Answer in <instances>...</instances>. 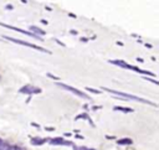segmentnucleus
<instances>
[{"mask_svg": "<svg viewBox=\"0 0 159 150\" xmlns=\"http://www.w3.org/2000/svg\"><path fill=\"white\" fill-rule=\"evenodd\" d=\"M105 91L112 93V95L114 96H118V97H121V98H124V99H134V101H139V102H142L144 104H150L153 107H157L155 103L150 102V101H147V99H143V98H139V97H135V96H132V95H128V93H123V92H117V91H113V89H109V88H103Z\"/></svg>", "mask_w": 159, "mask_h": 150, "instance_id": "1", "label": "nucleus"}, {"mask_svg": "<svg viewBox=\"0 0 159 150\" xmlns=\"http://www.w3.org/2000/svg\"><path fill=\"white\" fill-rule=\"evenodd\" d=\"M50 144H52V145H70L71 143L64 140L62 138H55V139L50 140Z\"/></svg>", "mask_w": 159, "mask_h": 150, "instance_id": "6", "label": "nucleus"}, {"mask_svg": "<svg viewBox=\"0 0 159 150\" xmlns=\"http://www.w3.org/2000/svg\"><path fill=\"white\" fill-rule=\"evenodd\" d=\"M19 92L20 93H25V95H30V93H41V89H40V88H35V87L28 84V86L23 87Z\"/></svg>", "mask_w": 159, "mask_h": 150, "instance_id": "5", "label": "nucleus"}, {"mask_svg": "<svg viewBox=\"0 0 159 150\" xmlns=\"http://www.w3.org/2000/svg\"><path fill=\"white\" fill-rule=\"evenodd\" d=\"M113 109H114V110L126 112V113H131V112H133V109H132V108H126V107H114Z\"/></svg>", "mask_w": 159, "mask_h": 150, "instance_id": "9", "label": "nucleus"}, {"mask_svg": "<svg viewBox=\"0 0 159 150\" xmlns=\"http://www.w3.org/2000/svg\"><path fill=\"white\" fill-rule=\"evenodd\" d=\"M0 150H9V145L3 143V141H0Z\"/></svg>", "mask_w": 159, "mask_h": 150, "instance_id": "12", "label": "nucleus"}, {"mask_svg": "<svg viewBox=\"0 0 159 150\" xmlns=\"http://www.w3.org/2000/svg\"><path fill=\"white\" fill-rule=\"evenodd\" d=\"M144 80H147V81H150V82H153L154 84H159L157 80H152V78H149V77H144Z\"/></svg>", "mask_w": 159, "mask_h": 150, "instance_id": "13", "label": "nucleus"}, {"mask_svg": "<svg viewBox=\"0 0 159 150\" xmlns=\"http://www.w3.org/2000/svg\"><path fill=\"white\" fill-rule=\"evenodd\" d=\"M119 145H131V144H133V141H132V139H129V138H124V139H119L118 141H117Z\"/></svg>", "mask_w": 159, "mask_h": 150, "instance_id": "7", "label": "nucleus"}, {"mask_svg": "<svg viewBox=\"0 0 159 150\" xmlns=\"http://www.w3.org/2000/svg\"><path fill=\"white\" fill-rule=\"evenodd\" d=\"M47 76H49V77H51V78H54V80H58L56 76H54V74H51V73H47Z\"/></svg>", "mask_w": 159, "mask_h": 150, "instance_id": "14", "label": "nucleus"}, {"mask_svg": "<svg viewBox=\"0 0 159 150\" xmlns=\"http://www.w3.org/2000/svg\"><path fill=\"white\" fill-rule=\"evenodd\" d=\"M57 86L62 87L64 89H67V91L72 92L73 95H76V96H80V97H82V98H86V99H88V96L86 95V93L81 92L80 89H77V88H75V87H71V86H68V84H65V83H57Z\"/></svg>", "mask_w": 159, "mask_h": 150, "instance_id": "4", "label": "nucleus"}, {"mask_svg": "<svg viewBox=\"0 0 159 150\" xmlns=\"http://www.w3.org/2000/svg\"><path fill=\"white\" fill-rule=\"evenodd\" d=\"M30 30L31 31H34V32H36V34H40V35H46V32L44 31V30H41L40 27H36V26H30Z\"/></svg>", "mask_w": 159, "mask_h": 150, "instance_id": "8", "label": "nucleus"}, {"mask_svg": "<svg viewBox=\"0 0 159 150\" xmlns=\"http://www.w3.org/2000/svg\"><path fill=\"white\" fill-rule=\"evenodd\" d=\"M78 150H94V149H90V148H80Z\"/></svg>", "mask_w": 159, "mask_h": 150, "instance_id": "15", "label": "nucleus"}, {"mask_svg": "<svg viewBox=\"0 0 159 150\" xmlns=\"http://www.w3.org/2000/svg\"><path fill=\"white\" fill-rule=\"evenodd\" d=\"M46 141V139H32V144L34 145H41Z\"/></svg>", "mask_w": 159, "mask_h": 150, "instance_id": "10", "label": "nucleus"}, {"mask_svg": "<svg viewBox=\"0 0 159 150\" xmlns=\"http://www.w3.org/2000/svg\"><path fill=\"white\" fill-rule=\"evenodd\" d=\"M6 40L11 41V42H15L17 45H23V46H26V47H31V48H35L40 52H44V53H51L49 50L41 47V46H37V45H34V44H30V42H26V41H23V40H17V39H14V37H9V36H4Z\"/></svg>", "mask_w": 159, "mask_h": 150, "instance_id": "2", "label": "nucleus"}, {"mask_svg": "<svg viewBox=\"0 0 159 150\" xmlns=\"http://www.w3.org/2000/svg\"><path fill=\"white\" fill-rule=\"evenodd\" d=\"M86 91H87V92H91V93H94V95H99V93H101V91L94 89V88H90V87H87Z\"/></svg>", "mask_w": 159, "mask_h": 150, "instance_id": "11", "label": "nucleus"}, {"mask_svg": "<svg viewBox=\"0 0 159 150\" xmlns=\"http://www.w3.org/2000/svg\"><path fill=\"white\" fill-rule=\"evenodd\" d=\"M0 26L6 27V29H10V30H14V31H17V32H20V34H24V35L30 36V37H34V39H36V40H41V39H40V36H37V35H35V34H32V32H30V31H25V30H23V29H19V27H15V26H10V25L4 24V23H0Z\"/></svg>", "mask_w": 159, "mask_h": 150, "instance_id": "3", "label": "nucleus"}]
</instances>
